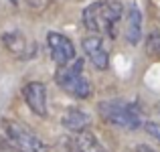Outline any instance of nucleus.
I'll return each mask as SVG.
<instances>
[{
  "label": "nucleus",
  "instance_id": "nucleus-12",
  "mask_svg": "<svg viewBox=\"0 0 160 152\" xmlns=\"http://www.w3.org/2000/svg\"><path fill=\"white\" fill-rule=\"evenodd\" d=\"M144 130L150 134V136H154L156 140H160V124H156V122H146Z\"/></svg>",
  "mask_w": 160,
  "mask_h": 152
},
{
  "label": "nucleus",
  "instance_id": "nucleus-13",
  "mask_svg": "<svg viewBox=\"0 0 160 152\" xmlns=\"http://www.w3.org/2000/svg\"><path fill=\"white\" fill-rule=\"evenodd\" d=\"M136 152H156V150H152L150 146H144V144H140V146H136Z\"/></svg>",
  "mask_w": 160,
  "mask_h": 152
},
{
  "label": "nucleus",
  "instance_id": "nucleus-2",
  "mask_svg": "<svg viewBox=\"0 0 160 152\" xmlns=\"http://www.w3.org/2000/svg\"><path fill=\"white\" fill-rule=\"evenodd\" d=\"M0 134H2L4 144L20 152H47V144L20 122L2 120L0 122Z\"/></svg>",
  "mask_w": 160,
  "mask_h": 152
},
{
  "label": "nucleus",
  "instance_id": "nucleus-1",
  "mask_svg": "<svg viewBox=\"0 0 160 152\" xmlns=\"http://www.w3.org/2000/svg\"><path fill=\"white\" fill-rule=\"evenodd\" d=\"M122 18V4L120 2H93L83 10V24L91 33H108V37L116 39L118 24Z\"/></svg>",
  "mask_w": 160,
  "mask_h": 152
},
{
  "label": "nucleus",
  "instance_id": "nucleus-14",
  "mask_svg": "<svg viewBox=\"0 0 160 152\" xmlns=\"http://www.w3.org/2000/svg\"><path fill=\"white\" fill-rule=\"evenodd\" d=\"M0 152H20V150H16V148H12V146L4 144V146H0Z\"/></svg>",
  "mask_w": 160,
  "mask_h": 152
},
{
  "label": "nucleus",
  "instance_id": "nucleus-9",
  "mask_svg": "<svg viewBox=\"0 0 160 152\" xmlns=\"http://www.w3.org/2000/svg\"><path fill=\"white\" fill-rule=\"evenodd\" d=\"M126 39L130 45H138L142 39V12L136 4L128 10V23H126Z\"/></svg>",
  "mask_w": 160,
  "mask_h": 152
},
{
  "label": "nucleus",
  "instance_id": "nucleus-10",
  "mask_svg": "<svg viewBox=\"0 0 160 152\" xmlns=\"http://www.w3.org/2000/svg\"><path fill=\"white\" fill-rule=\"evenodd\" d=\"M61 122H63V126H65L67 130L83 132V130L91 124V118H89V114L83 112V109L71 108V109H67V112H65V116L61 118Z\"/></svg>",
  "mask_w": 160,
  "mask_h": 152
},
{
  "label": "nucleus",
  "instance_id": "nucleus-15",
  "mask_svg": "<svg viewBox=\"0 0 160 152\" xmlns=\"http://www.w3.org/2000/svg\"><path fill=\"white\" fill-rule=\"evenodd\" d=\"M10 2H12V4H16V2H18V0H10Z\"/></svg>",
  "mask_w": 160,
  "mask_h": 152
},
{
  "label": "nucleus",
  "instance_id": "nucleus-3",
  "mask_svg": "<svg viewBox=\"0 0 160 152\" xmlns=\"http://www.w3.org/2000/svg\"><path fill=\"white\" fill-rule=\"evenodd\" d=\"M55 81L65 94H69L75 99H87L91 95V85L87 77L83 75V61H75L73 65H59L55 73Z\"/></svg>",
  "mask_w": 160,
  "mask_h": 152
},
{
  "label": "nucleus",
  "instance_id": "nucleus-5",
  "mask_svg": "<svg viewBox=\"0 0 160 152\" xmlns=\"http://www.w3.org/2000/svg\"><path fill=\"white\" fill-rule=\"evenodd\" d=\"M47 45L51 51V57L57 65H67L69 61L75 59V47L71 43V39H67L65 35L59 33H49L47 35Z\"/></svg>",
  "mask_w": 160,
  "mask_h": 152
},
{
  "label": "nucleus",
  "instance_id": "nucleus-4",
  "mask_svg": "<svg viewBox=\"0 0 160 152\" xmlns=\"http://www.w3.org/2000/svg\"><path fill=\"white\" fill-rule=\"evenodd\" d=\"M99 109V116L112 126H118V128H124V130H136L138 126L142 124L138 112L132 108L130 104L120 99H108L102 101L98 105Z\"/></svg>",
  "mask_w": 160,
  "mask_h": 152
},
{
  "label": "nucleus",
  "instance_id": "nucleus-6",
  "mask_svg": "<svg viewBox=\"0 0 160 152\" xmlns=\"http://www.w3.org/2000/svg\"><path fill=\"white\" fill-rule=\"evenodd\" d=\"M22 95L27 105L37 114V116L45 118L47 116V87L41 81H31L22 87Z\"/></svg>",
  "mask_w": 160,
  "mask_h": 152
},
{
  "label": "nucleus",
  "instance_id": "nucleus-7",
  "mask_svg": "<svg viewBox=\"0 0 160 152\" xmlns=\"http://www.w3.org/2000/svg\"><path fill=\"white\" fill-rule=\"evenodd\" d=\"M83 51H85V55L89 57V61L93 63L95 69L103 71L108 69V63H109V55L106 47H103V41L99 39V35L95 37H87V39H83Z\"/></svg>",
  "mask_w": 160,
  "mask_h": 152
},
{
  "label": "nucleus",
  "instance_id": "nucleus-11",
  "mask_svg": "<svg viewBox=\"0 0 160 152\" xmlns=\"http://www.w3.org/2000/svg\"><path fill=\"white\" fill-rule=\"evenodd\" d=\"M75 146H77V152H108L102 146V142H99L91 132H85V130L77 134Z\"/></svg>",
  "mask_w": 160,
  "mask_h": 152
},
{
  "label": "nucleus",
  "instance_id": "nucleus-8",
  "mask_svg": "<svg viewBox=\"0 0 160 152\" xmlns=\"http://www.w3.org/2000/svg\"><path fill=\"white\" fill-rule=\"evenodd\" d=\"M2 41H4V45H6V49L10 51V53L18 55V57L27 59V57H31V55H35V43H31L20 31L4 33Z\"/></svg>",
  "mask_w": 160,
  "mask_h": 152
}]
</instances>
